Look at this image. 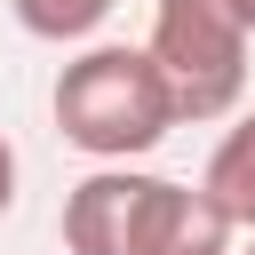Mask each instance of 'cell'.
Wrapping results in <instances>:
<instances>
[{"instance_id": "obj_4", "label": "cell", "mask_w": 255, "mask_h": 255, "mask_svg": "<svg viewBox=\"0 0 255 255\" xmlns=\"http://www.w3.org/2000/svg\"><path fill=\"white\" fill-rule=\"evenodd\" d=\"M199 207L223 231H255V112H239L223 128V143L199 167Z\"/></svg>"}, {"instance_id": "obj_2", "label": "cell", "mask_w": 255, "mask_h": 255, "mask_svg": "<svg viewBox=\"0 0 255 255\" xmlns=\"http://www.w3.org/2000/svg\"><path fill=\"white\" fill-rule=\"evenodd\" d=\"M199 223L207 207L191 183L128 159H96V175L64 191V255H175Z\"/></svg>"}, {"instance_id": "obj_6", "label": "cell", "mask_w": 255, "mask_h": 255, "mask_svg": "<svg viewBox=\"0 0 255 255\" xmlns=\"http://www.w3.org/2000/svg\"><path fill=\"white\" fill-rule=\"evenodd\" d=\"M175 255H231V231H223V223L207 215V223H199V231H191V239H183Z\"/></svg>"}, {"instance_id": "obj_7", "label": "cell", "mask_w": 255, "mask_h": 255, "mask_svg": "<svg viewBox=\"0 0 255 255\" xmlns=\"http://www.w3.org/2000/svg\"><path fill=\"white\" fill-rule=\"evenodd\" d=\"M8 207H16V143L0 135V215H8Z\"/></svg>"}, {"instance_id": "obj_3", "label": "cell", "mask_w": 255, "mask_h": 255, "mask_svg": "<svg viewBox=\"0 0 255 255\" xmlns=\"http://www.w3.org/2000/svg\"><path fill=\"white\" fill-rule=\"evenodd\" d=\"M247 48L255 32L239 24L231 0H159L143 40V56L175 96V120H231L247 96Z\"/></svg>"}, {"instance_id": "obj_8", "label": "cell", "mask_w": 255, "mask_h": 255, "mask_svg": "<svg viewBox=\"0 0 255 255\" xmlns=\"http://www.w3.org/2000/svg\"><path fill=\"white\" fill-rule=\"evenodd\" d=\"M231 8H239V24H247V32H255V0H231Z\"/></svg>"}, {"instance_id": "obj_9", "label": "cell", "mask_w": 255, "mask_h": 255, "mask_svg": "<svg viewBox=\"0 0 255 255\" xmlns=\"http://www.w3.org/2000/svg\"><path fill=\"white\" fill-rule=\"evenodd\" d=\"M247 255H255V231H247Z\"/></svg>"}, {"instance_id": "obj_5", "label": "cell", "mask_w": 255, "mask_h": 255, "mask_svg": "<svg viewBox=\"0 0 255 255\" xmlns=\"http://www.w3.org/2000/svg\"><path fill=\"white\" fill-rule=\"evenodd\" d=\"M120 0H8V16L32 32V40H88Z\"/></svg>"}, {"instance_id": "obj_1", "label": "cell", "mask_w": 255, "mask_h": 255, "mask_svg": "<svg viewBox=\"0 0 255 255\" xmlns=\"http://www.w3.org/2000/svg\"><path fill=\"white\" fill-rule=\"evenodd\" d=\"M167 128H183V120H175V96H167V80L143 48L96 40L56 72V135L72 151L143 159L151 143H167Z\"/></svg>"}]
</instances>
